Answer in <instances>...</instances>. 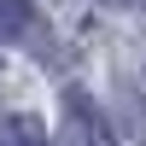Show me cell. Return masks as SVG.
I'll return each mask as SVG.
<instances>
[{"label": "cell", "mask_w": 146, "mask_h": 146, "mask_svg": "<svg viewBox=\"0 0 146 146\" xmlns=\"http://www.w3.org/2000/svg\"><path fill=\"white\" fill-rule=\"evenodd\" d=\"M64 146H117L111 123H105V111H100L82 88L64 94Z\"/></svg>", "instance_id": "6da1fadb"}, {"label": "cell", "mask_w": 146, "mask_h": 146, "mask_svg": "<svg viewBox=\"0 0 146 146\" xmlns=\"http://www.w3.org/2000/svg\"><path fill=\"white\" fill-rule=\"evenodd\" d=\"M0 146H47V129L29 111H6L0 117Z\"/></svg>", "instance_id": "7a4b0ae2"}, {"label": "cell", "mask_w": 146, "mask_h": 146, "mask_svg": "<svg viewBox=\"0 0 146 146\" xmlns=\"http://www.w3.org/2000/svg\"><path fill=\"white\" fill-rule=\"evenodd\" d=\"M23 23H29V12H23L18 0H0V41H12V35H23Z\"/></svg>", "instance_id": "3957f363"}]
</instances>
